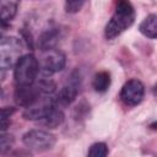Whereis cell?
Segmentation results:
<instances>
[{
    "instance_id": "12",
    "label": "cell",
    "mask_w": 157,
    "mask_h": 157,
    "mask_svg": "<svg viewBox=\"0 0 157 157\" xmlns=\"http://www.w3.org/2000/svg\"><path fill=\"white\" fill-rule=\"evenodd\" d=\"M92 86H93L94 91H97V92H101V93L105 92L110 86V75H109V72H107V71L97 72L93 77Z\"/></svg>"
},
{
    "instance_id": "18",
    "label": "cell",
    "mask_w": 157,
    "mask_h": 157,
    "mask_svg": "<svg viewBox=\"0 0 157 157\" xmlns=\"http://www.w3.org/2000/svg\"><path fill=\"white\" fill-rule=\"evenodd\" d=\"M152 92H153V94L157 97V83L153 85V87H152Z\"/></svg>"
},
{
    "instance_id": "13",
    "label": "cell",
    "mask_w": 157,
    "mask_h": 157,
    "mask_svg": "<svg viewBox=\"0 0 157 157\" xmlns=\"http://www.w3.org/2000/svg\"><path fill=\"white\" fill-rule=\"evenodd\" d=\"M63 121H64V113H63L60 109L55 108V109H54L44 120H42L40 123H42L44 126H47V128L54 129V128H58L59 125H61Z\"/></svg>"
},
{
    "instance_id": "17",
    "label": "cell",
    "mask_w": 157,
    "mask_h": 157,
    "mask_svg": "<svg viewBox=\"0 0 157 157\" xmlns=\"http://www.w3.org/2000/svg\"><path fill=\"white\" fill-rule=\"evenodd\" d=\"M83 5H85L83 1H77V0L76 1H66L65 2V11L69 13H76L82 9Z\"/></svg>"
},
{
    "instance_id": "19",
    "label": "cell",
    "mask_w": 157,
    "mask_h": 157,
    "mask_svg": "<svg viewBox=\"0 0 157 157\" xmlns=\"http://www.w3.org/2000/svg\"><path fill=\"white\" fill-rule=\"evenodd\" d=\"M150 128H151L152 130H157V121H155V123H152V124L150 125Z\"/></svg>"
},
{
    "instance_id": "2",
    "label": "cell",
    "mask_w": 157,
    "mask_h": 157,
    "mask_svg": "<svg viewBox=\"0 0 157 157\" xmlns=\"http://www.w3.org/2000/svg\"><path fill=\"white\" fill-rule=\"evenodd\" d=\"M39 74V61L33 54H25L17 61L13 70L16 86L32 85L36 82Z\"/></svg>"
},
{
    "instance_id": "11",
    "label": "cell",
    "mask_w": 157,
    "mask_h": 157,
    "mask_svg": "<svg viewBox=\"0 0 157 157\" xmlns=\"http://www.w3.org/2000/svg\"><path fill=\"white\" fill-rule=\"evenodd\" d=\"M17 6H18V4L15 1H1L0 17H1L2 25H5L6 22L11 21L15 17V15L17 12Z\"/></svg>"
},
{
    "instance_id": "4",
    "label": "cell",
    "mask_w": 157,
    "mask_h": 157,
    "mask_svg": "<svg viewBox=\"0 0 157 157\" xmlns=\"http://www.w3.org/2000/svg\"><path fill=\"white\" fill-rule=\"evenodd\" d=\"M65 55L58 49L44 50L39 59V74L43 77H49L53 74L61 71L65 67Z\"/></svg>"
},
{
    "instance_id": "3",
    "label": "cell",
    "mask_w": 157,
    "mask_h": 157,
    "mask_svg": "<svg viewBox=\"0 0 157 157\" xmlns=\"http://www.w3.org/2000/svg\"><path fill=\"white\" fill-rule=\"evenodd\" d=\"M22 43L16 37H4L0 43V66L2 70L15 67L21 59Z\"/></svg>"
},
{
    "instance_id": "5",
    "label": "cell",
    "mask_w": 157,
    "mask_h": 157,
    "mask_svg": "<svg viewBox=\"0 0 157 157\" xmlns=\"http://www.w3.org/2000/svg\"><path fill=\"white\" fill-rule=\"evenodd\" d=\"M22 141H23L25 146L28 147L29 150H33L37 152H43V151H48V150L53 148L56 139L49 131L34 129V130L27 131L23 135Z\"/></svg>"
},
{
    "instance_id": "15",
    "label": "cell",
    "mask_w": 157,
    "mask_h": 157,
    "mask_svg": "<svg viewBox=\"0 0 157 157\" xmlns=\"http://www.w3.org/2000/svg\"><path fill=\"white\" fill-rule=\"evenodd\" d=\"M13 113V108H10V107H5L1 109V130L2 132L7 129L9 126V119L11 117V114Z\"/></svg>"
},
{
    "instance_id": "14",
    "label": "cell",
    "mask_w": 157,
    "mask_h": 157,
    "mask_svg": "<svg viewBox=\"0 0 157 157\" xmlns=\"http://www.w3.org/2000/svg\"><path fill=\"white\" fill-rule=\"evenodd\" d=\"M108 156V146L104 142L93 144L87 153V157H107Z\"/></svg>"
},
{
    "instance_id": "6",
    "label": "cell",
    "mask_w": 157,
    "mask_h": 157,
    "mask_svg": "<svg viewBox=\"0 0 157 157\" xmlns=\"http://www.w3.org/2000/svg\"><path fill=\"white\" fill-rule=\"evenodd\" d=\"M145 94V87L137 78H131L124 83L120 91V99L128 107H135L141 103Z\"/></svg>"
},
{
    "instance_id": "16",
    "label": "cell",
    "mask_w": 157,
    "mask_h": 157,
    "mask_svg": "<svg viewBox=\"0 0 157 157\" xmlns=\"http://www.w3.org/2000/svg\"><path fill=\"white\" fill-rule=\"evenodd\" d=\"M13 144V137L11 135H6L2 132L1 135V139H0V147H1V153L4 155L6 151H9L11 148Z\"/></svg>"
},
{
    "instance_id": "7",
    "label": "cell",
    "mask_w": 157,
    "mask_h": 157,
    "mask_svg": "<svg viewBox=\"0 0 157 157\" xmlns=\"http://www.w3.org/2000/svg\"><path fill=\"white\" fill-rule=\"evenodd\" d=\"M42 96H44V94H43L37 81L32 85L16 86L15 93H13L15 102L23 108H28L32 104H34Z\"/></svg>"
},
{
    "instance_id": "10",
    "label": "cell",
    "mask_w": 157,
    "mask_h": 157,
    "mask_svg": "<svg viewBox=\"0 0 157 157\" xmlns=\"http://www.w3.org/2000/svg\"><path fill=\"white\" fill-rule=\"evenodd\" d=\"M58 38H59V33H58L56 28H52V29L44 32L39 37V47L42 48L43 52L54 49V45L58 42Z\"/></svg>"
},
{
    "instance_id": "1",
    "label": "cell",
    "mask_w": 157,
    "mask_h": 157,
    "mask_svg": "<svg viewBox=\"0 0 157 157\" xmlns=\"http://www.w3.org/2000/svg\"><path fill=\"white\" fill-rule=\"evenodd\" d=\"M135 21V10L129 1H118L115 11L104 28L107 39H113L128 29Z\"/></svg>"
},
{
    "instance_id": "9",
    "label": "cell",
    "mask_w": 157,
    "mask_h": 157,
    "mask_svg": "<svg viewBox=\"0 0 157 157\" xmlns=\"http://www.w3.org/2000/svg\"><path fill=\"white\" fill-rule=\"evenodd\" d=\"M139 31L147 38L157 39V15L151 13L145 17L139 26Z\"/></svg>"
},
{
    "instance_id": "8",
    "label": "cell",
    "mask_w": 157,
    "mask_h": 157,
    "mask_svg": "<svg viewBox=\"0 0 157 157\" xmlns=\"http://www.w3.org/2000/svg\"><path fill=\"white\" fill-rule=\"evenodd\" d=\"M78 93V85H77V81L75 80H71L70 83L65 85L60 92L58 93V96L55 97V101H56V104L60 103L63 105H67L70 103H72L76 98Z\"/></svg>"
}]
</instances>
